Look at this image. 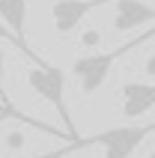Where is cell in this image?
Masks as SVG:
<instances>
[{
  "mask_svg": "<svg viewBox=\"0 0 155 158\" xmlns=\"http://www.w3.org/2000/svg\"><path fill=\"white\" fill-rule=\"evenodd\" d=\"M0 39H6V33H0Z\"/></svg>",
  "mask_w": 155,
  "mask_h": 158,
  "instance_id": "cell-15",
  "label": "cell"
},
{
  "mask_svg": "<svg viewBox=\"0 0 155 158\" xmlns=\"http://www.w3.org/2000/svg\"><path fill=\"white\" fill-rule=\"evenodd\" d=\"M149 39H155V27L143 30L140 36H134V39H128V42H122V45H116V48H111V51L78 57V60L72 63V75H75V78H78V84H81V93L93 96L95 89H102L113 66H116V63H119L122 57H125V54H131L134 48L146 45Z\"/></svg>",
  "mask_w": 155,
  "mask_h": 158,
  "instance_id": "cell-1",
  "label": "cell"
},
{
  "mask_svg": "<svg viewBox=\"0 0 155 158\" xmlns=\"http://www.w3.org/2000/svg\"><path fill=\"white\" fill-rule=\"evenodd\" d=\"M143 72H146L149 78H155V51L149 54V60H146V66H143Z\"/></svg>",
  "mask_w": 155,
  "mask_h": 158,
  "instance_id": "cell-12",
  "label": "cell"
},
{
  "mask_svg": "<svg viewBox=\"0 0 155 158\" xmlns=\"http://www.w3.org/2000/svg\"><path fill=\"white\" fill-rule=\"evenodd\" d=\"M0 18H3V24L12 30V42L21 48V51L30 57V60L39 66V57H36L24 42V24H27V0H0Z\"/></svg>",
  "mask_w": 155,
  "mask_h": 158,
  "instance_id": "cell-5",
  "label": "cell"
},
{
  "mask_svg": "<svg viewBox=\"0 0 155 158\" xmlns=\"http://www.w3.org/2000/svg\"><path fill=\"white\" fill-rule=\"evenodd\" d=\"M119 96H122V116L137 119L155 107V84H122Z\"/></svg>",
  "mask_w": 155,
  "mask_h": 158,
  "instance_id": "cell-6",
  "label": "cell"
},
{
  "mask_svg": "<svg viewBox=\"0 0 155 158\" xmlns=\"http://www.w3.org/2000/svg\"><path fill=\"white\" fill-rule=\"evenodd\" d=\"M3 119H18V123H24V125H33V128H39V131H45V134H66V131H54L51 125H45V123H39V119H33V116H27V114H21V110H0V123ZM69 137V134H66ZM72 140V137H69ZM72 146H75V140H72Z\"/></svg>",
  "mask_w": 155,
  "mask_h": 158,
  "instance_id": "cell-8",
  "label": "cell"
},
{
  "mask_svg": "<svg viewBox=\"0 0 155 158\" xmlns=\"http://www.w3.org/2000/svg\"><path fill=\"white\" fill-rule=\"evenodd\" d=\"M6 146H9V149H18V146H24V134H9V137H6Z\"/></svg>",
  "mask_w": 155,
  "mask_h": 158,
  "instance_id": "cell-11",
  "label": "cell"
},
{
  "mask_svg": "<svg viewBox=\"0 0 155 158\" xmlns=\"http://www.w3.org/2000/svg\"><path fill=\"white\" fill-rule=\"evenodd\" d=\"M36 158H54V152H48V155H36Z\"/></svg>",
  "mask_w": 155,
  "mask_h": 158,
  "instance_id": "cell-13",
  "label": "cell"
},
{
  "mask_svg": "<svg viewBox=\"0 0 155 158\" xmlns=\"http://www.w3.org/2000/svg\"><path fill=\"white\" fill-rule=\"evenodd\" d=\"M27 84H30V89H33L39 98H45L48 105L57 110V116L63 119V128H66V134H69L72 140H81L75 131V119H72L69 107H66V72L60 69V66H51V63H39V66H33V69L27 72Z\"/></svg>",
  "mask_w": 155,
  "mask_h": 158,
  "instance_id": "cell-2",
  "label": "cell"
},
{
  "mask_svg": "<svg viewBox=\"0 0 155 158\" xmlns=\"http://www.w3.org/2000/svg\"><path fill=\"white\" fill-rule=\"evenodd\" d=\"M149 21H155V6H149L143 0H119L116 3V15H113V30L116 33L143 27Z\"/></svg>",
  "mask_w": 155,
  "mask_h": 158,
  "instance_id": "cell-7",
  "label": "cell"
},
{
  "mask_svg": "<svg viewBox=\"0 0 155 158\" xmlns=\"http://www.w3.org/2000/svg\"><path fill=\"white\" fill-rule=\"evenodd\" d=\"M149 158H155V152H152V155H149Z\"/></svg>",
  "mask_w": 155,
  "mask_h": 158,
  "instance_id": "cell-16",
  "label": "cell"
},
{
  "mask_svg": "<svg viewBox=\"0 0 155 158\" xmlns=\"http://www.w3.org/2000/svg\"><path fill=\"white\" fill-rule=\"evenodd\" d=\"M107 3H119V0H54L51 18H54V30L60 36H69L78 30V24L84 21L93 9H102Z\"/></svg>",
  "mask_w": 155,
  "mask_h": 158,
  "instance_id": "cell-4",
  "label": "cell"
},
{
  "mask_svg": "<svg viewBox=\"0 0 155 158\" xmlns=\"http://www.w3.org/2000/svg\"><path fill=\"white\" fill-rule=\"evenodd\" d=\"M0 110H6V107H0Z\"/></svg>",
  "mask_w": 155,
  "mask_h": 158,
  "instance_id": "cell-17",
  "label": "cell"
},
{
  "mask_svg": "<svg viewBox=\"0 0 155 158\" xmlns=\"http://www.w3.org/2000/svg\"><path fill=\"white\" fill-rule=\"evenodd\" d=\"M63 155H66V152H54V158H63Z\"/></svg>",
  "mask_w": 155,
  "mask_h": 158,
  "instance_id": "cell-14",
  "label": "cell"
},
{
  "mask_svg": "<svg viewBox=\"0 0 155 158\" xmlns=\"http://www.w3.org/2000/svg\"><path fill=\"white\" fill-rule=\"evenodd\" d=\"M3 75H6V57H3V48H0V105L6 107V110H15V105L6 96V87H3Z\"/></svg>",
  "mask_w": 155,
  "mask_h": 158,
  "instance_id": "cell-9",
  "label": "cell"
},
{
  "mask_svg": "<svg viewBox=\"0 0 155 158\" xmlns=\"http://www.w3.org/2000/svg\"><path fill=\"white\" fill-rule=\"evenodd\" d=\"M81 42H84L86 48H95V45L102 42V33H98V30H86V33L81 36Z\"/></svg>",
  "mask_w": 155,
  "mask_h": 158,
  "instance_id": "cell-10",
  "label": "cell"
},
{
  "mask_svg": "<svg viewBox=\"0 0 155 158\" xmlns=\"http://www.w3.org/2000/svg\"><path fill=\"white\" fill-rule=\"evenodd\" d=\"M152 131H155V119H152V123H146V125H116V128H107V131L81 137L72 149L95 146V143H98V146L104 149V158H128Z\"/></svg>",
  "mask_w": 155,
  "mask_h": 158,
  "instance_id": "cell-3",
  "label": "cell"
}]
</instances>
